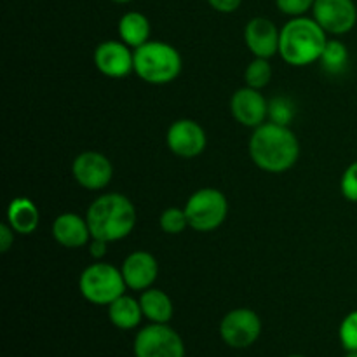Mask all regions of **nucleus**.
Instances as JSON below:
<instances>
[{
	"mask_svg": "<svg viewBox=\"0 0 357 357\" xmlns=\"http://www.w3.org/2000/svg\"><path fill=\"white\" fill-rule=\"evenodd\" d=\"M268 119L275 124L289 126V122L295 119V105H293V101L286 96H278L268 101Z\"/></svg>",
	"mask_w": 357,
	"mask_h": 357,
	"instance_id": "23",
	"label": "nucleus"
},
{
	"mask_svg": "<svg viewBox=\"0 0 357 357\" xmlns=\"http://www.w3.org/2000/svg\"><path fill=\"white\" fill-rule=\"evenodd\" d=\"M342 347L345 351H357V310H352L351 314L344 317L338 330Z\"/></svg>",
	"mask_w": 357,
	"mask_h": 357,
	"instance_id": "25",
	"label": "nucleus"
},
{
	"mask_svg": "<svg viewBox=\"0 0 357 357\" xmlns=\"http://www.w3.org/2000/svg\"><path fill=\"white\" fill-rule=\"evenodd\" d=\"M166 143L174 155L194 159L206 150L208 136L199 122L192 119H178L167 129Z\"/></svg>",
	"mask_w": 357,
	"mask_h": 357,
	"instance_id": "10",
	"label": "nucleus"
},
{
	"mask_svg": "<svg viewBox=\"0 0 357 357\" xmlns=\"http://www.w3.org/2000/svg\"><path fill=\"white\" fill-rule=\"evenodd\" d=\"M188 227L195 232H213L223 225L229 215V201L218 188H201L185 204Z\"/></svg>",
	"mask_w": 357,
	"mask_h": 357,
	"instance_id": "6",
	"label": "nucleus"
},
{
	"mask_svg": "<svg viewBox=\"0 0 357 357\" xmlns=\"http://www.w3.org/2000/svg\"><path fill=\"white\" fill-rule=\"evenodd\" d=\"M132 351L136 357H185V344L173 328L152 323L136 335Z\"/></svg>",
	"mask_w": 357,
	"mask_h": 357,
	"instance_id": "7",
	"label": "nucleus"
},
{
	"mask_svg": "<svg viewBox=\"0 0 357 357\" xmlns=\"http://www.w3.org/2000/svg\"><path fill=\"white\" fill-rule=\"evenodd\" d=\"M72 174L86 190H103L114 178V164L105 153L86 150L73 160Z\"/></svg>",
	"mask_w": 357,
	"mask_h": 357,
	"instance_id": "9",
	"label": "nucleus"
},
{
	"mask_svg": "<svg viewBox=\"0 0 357 357\" xmlns=\"http://www.w3.org/2000/svg\"><path fill=\"white\" fill-rule=\"evenodd\" d=\"M183 59L167 42L149 40L142 47L135 49V73L146 84L164 86L180 77Z\"/></svg>",
	"mask_w": 357,
	"mask_h": 357,
	"instance_id": "4",
	"label": "nucleus"
},
{
	"mask_svg": "<svg viewBox=\"0 0 357 357\" xmlns=\"http://www.w3.org/2000/svg\"><path fill=\"white\" fill-rule=\"evenodd\" d=\"M159 225L164 234H171V236L181 234L188 227V220H187V215H185V209H180V208L164 209L162 215H160L159 218Z\"/></svg>",
	"mask_w": 357,
	"mask_h": 357,
	"instance_id": "24",
	"label": "nucleus"
},
{
	"mask_svg": "<svg viewBox=\"0 0 357 357\" xmlns=\"http://www.w3.org/2000/svg\"><path fill=\"white\" fill-rule=\"evenodd\" d=\"M107 246H108V243H105V241L91 239V244H89L91 257H93L94 260L101 261L105 258V255H107Z\"/></svg>",
	"mask_w": 357,
	"mask_h": 357,
	"instance_id": "30",
	"label": "nucleus"
},
{
	"mask_svg": "<svg viewBox=\"0 0 357 357\" xmlns=\"http://www.w3.org/2000/svg\"><path fill=\"white\" fill-rule=\"evenodd\" d=\"M288 357H303V356H288Z\"/></svg>",
	"mask_w": 357,
	"mask_h": 357,
	"instance_id": "33",
	"label": "nucleus"
},
{
	"mask_svg": "<svg viewBox=\"0 0 357 357\" xmlns=\"http://www.w3.org/2000/svg\"><path fill=\"white\" fill-rule=\"evenodd\" d=\"M126 286L132 291H145L152 288L159 275V264L149 251H135L124 260L121 267Z\"/></svg>",
	"mask_w": 357,
	"mask_h": 357,
	"instance_id": "15",
	"label": "nucleus"
},
{
	"mask_svg": "<svg viewBox=\"0 0 357 357\" xmlns=\"http://www.w3.org/2000/svg\"><path fill=\"white\" fill-rule=\"evenodd\" d=\"M108 317H110V323L119 330H135L142 323V317L145 316H143L139 300L124 293L108 305Z\"/></svg>",
	"mask_w": 357,
	"mask_h": 357,
	"instance_id": "20",
	"label": "nucleus"
},
{
	"mask_svg": "<svg viewBox=\"0 0 357 357\" xmlns=\"http://www.w3.org/2000/svg\"><path fill=\"white\" fill-rule=\"evenodd\" d=\"M208 3L213 7V9L218 10V13L230 14V13H236V10L239 9L243 0H208Z\"/></svg>",
	"mask_w": 357,
	"mask_h": 357,
	"instance_id": "29",
	"label": "nucleus"
},
{
	"mask_svg": "<svg viewBox=\"0 0 357 357\" xmlns=\"http://www.w3.org/2000/svg\"><path fill=\"white\" fill-rule=\"evenodd\" d=\"M244 80H246V86L253 89L261 91L267 87L272 80V66L268 59L255 58L244 70Z\"/></svg>",
	"mask_w": 357,
	"mask_h": 357,
	"instance_id": "22",
	"label": "nucleus"
},
{
	"mask_svg": "<svg viewBox=\"0 0 357 357\" xmlns=\"http://www.w3.org/2000/svg\"><path fill=\"white\" fill-rule=\"evenodd\" d=\"M261 335V319L251 309H234L220 323V337L229 347H251Z\"/></svg>",
	"mask_w": 357,
	"mask_h": 357,
	"instance_id": "8",
	"label": "nucleus"
},
{
	"mask_svg": "<svg viewBox=\"0 0 357 357\" xmlns=\"http://www.w3.org/2000/svg\"><path fill=\"white\" fill-rule=\"evenodd\" d=\"M250 157L265 173H286L300 157V143L289 126L264 122L250 139Z\"/></svg>",
	"mask_w": 357,
	"mask_h": 357,
	"instance_id": "1",
	"label": "nucleus"
},
{
	"mask_svg": "<svg viewBox=\"0 0 357 357\" xmlns=\"http://www.w3.org/2000/svg\"><path fill=\"white\" fill-rule=\"evenodd\" d=\"M319 61L328 73L338 75V73L344 72L349 65L347 45H345L342 40H338V38H331V40L328 38L326 45H324L323 56H321Z\"/></svg>",
	"mask_w": 357,
	"mask_h": 357,
	"instance_id": "21",
	"label": "nucleus"
},
{
	"mask_svg": "<svg viewBox=\"0 0 357 357\" xmlns=\"http://www.w3.org/2000/svg\"><path fill=\"white\" fill-rule=\"evenodd\" d=\"M316 0H275V6L282 14L291 17L305 16L307 10L314 7Z\"/></svg>",
	"mask_w": 357,
	"mask_h": 357,
	"instance_id": "27",
	"label": "nucleus"
},
{
	"mask_svg": "<svg viewBox=\"0 0 357 357\" xmlns=\"http://www.w3.org/2000/svg\"><path fill=\"white\" fill-rule=\"evenodd\" d=\"M340 192L347 201L357 202V160L352 162L342 174Z\"/></svg>",
	"mask_w": 357,
	"mask_h": 357,
	"instance_id": "26",
	"label": "nucleus"
},
{
	"mask_svg": "<svg viewBox=\"0 0 357 357\" xmlns=\"http://www.w3.org/2000/svg\"><path fill=\"white\" fill-rule=\"evenodd\" d=\"M126 281L121 268L98 260L82 271L79 278L80 295L94 305H110L126 293Z\"/></svg>",
	"mask_w": 357,
	"mask_h": 357,
	"instance_id": "5",
	"label": "nucleus"
},
{
	"mask_svg": "<svg viewBox=\"0 0 357 357\" xmlns=\"http://www.w3.org/2000/svg\"><path fill=\"white\" fill-rule=\"evenodd\" d=\"M279 37L281 30L268 17L257 16L248 21L244 28V42L255 58L271 59L279 52Z\"/></svg>",
	"mask_w": 357,
	"mask_h": 357,
	"instance_id": "14",
	"label": "nucleus"
},
{
	"mask_svg": "<svg viewBox=\"0 0 357 357\" xmlns=\"http://www.w3.org/2000/svg\"><path fill=\"white\" fill-rule=\"evenodd\" d=\"M344 357H357V351H345Z\"/></svg>",
	"mask_w": 357,
	"mask_h": 357,
	"instance_id": "31",
	"label": "nucleus"
},
{
	"mask_svg": "<svg viewBox=\"0 0 357 357\" xmlns=\"http://www.w3.org/2000/svg\"><path fill=\"white\" fill-rule=\"evenodd\" d=\"M52 237L58 244L68 250H77L89 243L91 237L87 220L77 213H63L52 222Z\"/></svg>",
	"mask_w": 357,
	"mask_h": 357,
	"instance_id": "16",
	"label": "nucleus"
},
{
	"mask_svg": "<svg viewBox=\"0 0 357 357\" xmlns=\"http://www.w3.org/2000/svg\"><path fill=\"white\" fill-rule=\"evenodd\" d=\"M86 220L93 239L117 243L135 230L138 213L131 199L117 192H110L91 202Z\"/></svg>",
	"mask_w": 357,
	"mask_h": 357,
	"instance_id": "2",
	"label": "nucleus"
},
{
	"mask_svg": "<svg viewBox=\"0 0 357 357\" xmlns=\"http://www.w3.org/2000/svg\"><path fill=\"white\" fill-rule=\"evenodd\" d=\"M14 236H16V232L9 223L6 222L0 225V251L2 253H7L10 250V246L14 244Z\"/></svg>",
	"mask_w": 357,
	"mask_h": 357,
	"instance_id": "28",
	"label": "nucleus"
},
{
	"mask_svg": "<svg viewBox=\"0 0 357 357\" xmlns=\"http://www.w3.org/2000/svg\"><path fill=\"white\" fill-rule=\"evenodd\" d=\"M152 26L145 14L138 10H129L119 20V37L129 47L138 49L150 40Z\"/></svg>",
	"mask_w": 357,
	"mask_h": 357,
	"instance_id": "18",
	"label": "nucleus"
},
{
	"mask_svg": "<svg viewBox=\"0 0 357 357\" xmlns=\"http://www.w3.org/2000/svg\"><path fill=\"white\" fill-rule=\"evenodd\" d=\"M40 213L35 202L28 197H16L7 208V223L20 236H30L37 230Z\"/></svg>",
	"mask_w": 357,
	"mask_h": 357,
	"instance_id": "17",
	"label": "nucleus"
},
{
	"mask_svg": "<svg viewBox=\"0 0 357 357\" xmlns=\"http://www.w3.org/2000/svg\"><path fill=\"white\" fill-rule=\"evenodd\" d=\"M230 114L244 128L257 129L268 117V101L253 87H241L230 98Z\"/></svg>",
	"mask_w": 357,
	"mask_h": 357,
	"instance_id": "13",
	"label": "nucleus"
},
{
	"mask_svg": "<svg viewBox=\"0 0 357 357\" xmlns=\"http://www.w3.org/2000/svg\"><path fill=\"white\" fill-rule=\"evenodd\" d=\"M94 66L110 79H122L135 72V51L122 40H105L94 49Z\"/></svg>",
	"mask_w": 357,
	"mask_h": 357,
	"instance_id": "12",
	"label": "nucleus"
},
{
	"mask_svg": "<svg viewBox=\"0 0 357 357\" xmlns=\"http://www.w3.org/2000/svg\"><path fill=\"white\" fill-rule=\"evenodd\" d=\"M328 37L314 17H291L281 28L279 54L291 66H307L319 61Z\"/></svg>",
	"mask_w": 357,
	"mask_h": 357,
	"instance_id": "3",
	"label": "nucleus"
},
{
	"mask_svg": "<svg viewBox=\"0 0 357 357\" xmlns=\"http://www.w3.org/2000/svg\"><path fill=\"white\" fill-rule=\"evenodd\" d=\"M139 305H142L143 316L157 324L169 323L174 312L173 302H171V298L167 296V293H164L162 289L157 288H149L145 289V291H142Z\"/></svg>",
	"mask_w": 357,
	"mask_h": 357,
	"instance_id": "19",
	"label": "nucleus"
},
{
	"mask_svg": "<svg viewBox=\"0 0 357 357\" xmlns=\"http://www.w3.org/2000/svg\"><path fill=\"white\" fill-rule=\"evenodd\" d=\"M112 2H115V3H129V2H132V0H112Z\"/></svg>",
	"mask_w": 357,
	"mask_h": 357,
	"instance_id": "32",
	"label": "nucleus"
},
{
	"mask_svg": "<svg viewBox=\"0 0 357 357\" xmlns=\"http://www.w3.org/2000/svg\"><path fill=\"white\" fill-rule=\"evenodd\" d=\"M312 14L323 30L331 35L349 33L357 23L354 0H316Z\"/></svg>",
	"mask_w": 357,
	"mask_h": 357,
	"instance_id": "11",
	"label": "nucleus"
}]
</instances>
